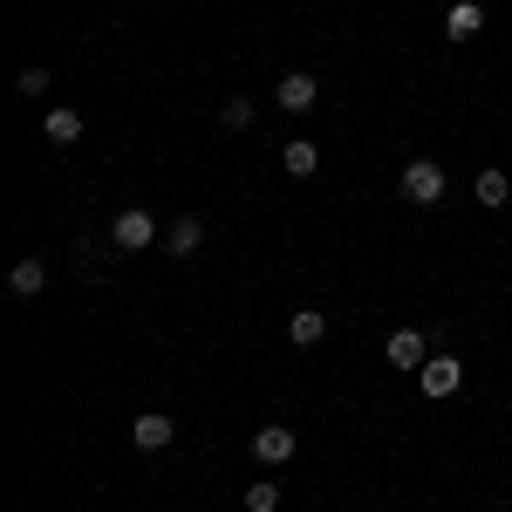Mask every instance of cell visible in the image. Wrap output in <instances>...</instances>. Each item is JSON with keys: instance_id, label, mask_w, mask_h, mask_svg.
<instances>
[{"instance_id": "3957f363", "label": "cell", "mask_w": 512, "mask_h": 512, "mask_svg": "<svg viewBox=\"0 0 512 512\" xmlns=\"http://www.w3.org/2000/svg\"><path fill=\"white\" fill-rule=\"evenodd\" d=\"M417 383H424L431 403H444V396H458V383H465V362H458V355H431V362L417 369Z\"/></svg>"}, {"instance_id": "30bf717a", "label": "cell", "mask_w": 512, "mask_h": 512, "mask_svg": "<svg viewBox=\"0 0 512 512\" xmlns=\"http://www.w3.org/2000/svg\"><path fill=\"white\" fill-rule=\"evenodd\" d=\"M390 362L396 369H424V362H431V355H424V335H417V328H396L390 335Z\"/></svg>"}, {"instance_id": "7a4b0ae2", "label": "cell", "mask_w": 512, "mask_h": 512, "mask_svg": "<svg viewBox=\"0 0 512 512\" xmlns=\"http://www.w3.org/2000/svg\"><path fill=\"white\" fill-rule=\"evenodd\" d=\"M110 239H117V253H144V246L158 239V219H151L144 205H123L117 226H110Z\"/></svg>"}, {"instance_id": "8fae6325", "label": "cell", "mask_w": 512, "mask_h": 512, "mask_svg": "<svg viewBox=\"0 0 512 512\" xmlns=\"http://www.w3.org/2000/svg\"><path fill=\"white\" fill-rule=\"evenodd\" d=\"M321 335H328V315H315V308H301V315H287V342H294V349H315Z\"/></svg>"}, {"instance_id": "277c9868", "label": "cell", "mask_w": 512, "mask_h": 512, "mask_svg": "<svg viewBox=\"0 0 512 512\" xmlns=\"http://www.w3.org/2000/svg\"><path fill=\"white\" fill-rule=\"evenodd\" d=\"M274 103H280V110H287V117H308V110H315V103H321L315 76H308V69H294V76H280Z\"/></svg>"}, {"instance_id": "5b68a950", "label": "cell", "mask_w": 512, "mask_h": 512, "mask_svg": "<svg viewBox=\"0 0 512 512\" xmlns=\"http://www.w3.org/2000/svg\"><path fill=\"white\" fill-rule=\"evenodd\" d=\"M253 458H260V465H287V458H294V431H287V424H260V431H253Z\"/></svg>"}, {"instance_id": "6da1fadb", "label": "cell", "mask_w": 512, "mask_h": 512, "mask_svg": "<svg viewBox=\"0 0 512 512\" xmlns=\"http://www.w3.org/2000/svg\"><path fill=\"white\" fill-rule=\"evenodd\" d=\"M403 198H410V205H444V164L410 158L403 164Z\"/></svg>"}, {"instance_id": "52a82bcc", "label": "cell", "mask_w": 512, "mask_h": 512, "mask_svg": "<svg viewBox=\"0 0 512 512\" xmlns=\"http://www.w3.org/2000/svg\"><path fill=\"white\" fill-rule=\"evenodd\" d=\"M198 246H205V219H192V212H185V219H171V226H164V253L192 260Z\"/></svg>"}, {"instance_id": "ba28073f", "label": "cell", "mask_w": 512, "mask_h": 512, "mask_svg": "<svg viewBox=\"0 0 512 512\" xmlns=\"http://www.w3.org/2000/svg\"><path fill=\"white\" fill-rule=\"evenodd\" d=\"M478 28H485V7H478V0H458V7L444 14V35L451 41H472Z\"/></svg>"}, {"instance_id": "8992f818", "label": "cell", "mask_w": 512, "mask_h": 512, "mask_svg": "<svg viewBox=\"0 0 512 512\" xmlns=\"http://www.w3.org/2000/svg\"><path fill=\"white\" fill-rule=\"evenodd\" d=\"M171 437H178V424H171L164 410H144V417L130 424V444H137V451H164Z\"/></svg>"}, {"instance_id": "5bb4252c", "label": "cell", "mask_w": 512, "mask_h": 512, "mask_svg": "<svg viewBox=\"0 0 512 512\" xmlns=\"http://www.w3.org/2000/svg\"><path fill=\"white\" fill-rule=\"evenodd\" d=\"M506 198H512L506 171H478V205H506Z\"/></svg>"}, {"instance_id": "9c48e42d", "label": "cell", "mask_w": 512, "mask_h": 512, "mask_svg": "<svg viewBox=\"0 0 512 512\" xmlns=\"http://www.w3.org/2000/svg\"><path fill=\"white\" fill-rule=\"evenodd\" d=\"M280 164H287V178H315L321 171V151L308 137H294V144H280Z\"/></svg>"}, {"instance_id": "7c38bea8", "label": "cell", "mask_w": 512, "mask_h": 512, "mask_svg": "<svg viewBox=\"0 0 512 512\" xmlns=\"http://www.w3.org/2000/svg\"><path fill=\"white\" fill-rule=\"evenodd\" d=\"M41 137H48V144H76L82 117H76V110H48V117H41Z\"/></svg>"}, {"instance_id": "e0dca14e", "label": "cell", "mask_w": 512, "mask_h": 512, "mask_svg": "<svg viewBox=\"0 0 512 512\" xmlns=\"http://www.w3.org/2000/svg\"><path fill=\"white\" fill-rule=\"evenodd\" d=\"M21 96H48V69H21Z\"/></svg>"}, {"instance_id": "2e32d148", "label": "cell", "mask_w": 512, "mask_h": 512, "mask_svg": "<svg viewBox=\"0 0 512 512\" xmlns=\"http://www.w3.org/2000/svg\"><path fill=\"white\" fill-rule=\"evenodd\" d=\"M253 123V96H226L219 103V130H246Z\"/></svg>"}, {"instance_id": "9a60e30c", "label": "cell", "mask_w": 512, "mask_h": 512, "mask_svg": "<svg viewBox=\"0 0 512 512\" xmlns=\"http://www.w3.org/2000/svg\"><path fill=\"white\" fill-rule=\"evenodd\" d=\"M246 512H280V485L274 478H253V485H246Z\"/></svg>"}, {"instance_id": "4fadbf2b", "label": "cell", "mask_w": 512, "mask_h": 512, "mask_svg": "<svg viewBox=\"0 0 512 512\" xmlns=\"http://www.w3.org/2000/svg\"><path fill=\"white\" fill-rule=\"evenodd\" d=\"M7 287H14V294H41V287H48V260H14Z\"/></svg>"}]
</instances>
